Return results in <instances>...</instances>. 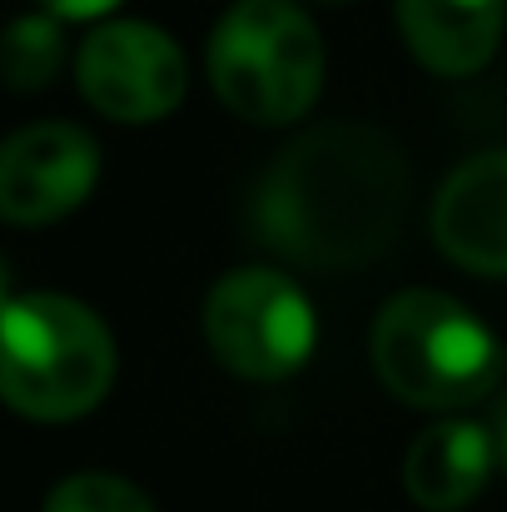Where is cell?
<instances>
[{"instance_id":"1","label":"cell","mask_w":507,"mask_h":512,"mask_svg":"<svg viewBox=\"0 0 507 512\" xmlns=\"http://www.w3.org/2000/svg\"><path fill=\"white\" fill-rule=\"evenodd\" d=\"M408 160L378 125H319L269 165L254 224L269 249L309 269L373 264L403 229Z\"/></svg>"},{"instance_id":"2","label":"cell","mask_w":507,"mask_h":512,"mask_svg":"<svg viewBox=\"0 0 507 512\" xmlns=\"http://www.w3.org/2000/svg\"><path fill=\"white\" fill-rule=\"evenodd\" d=\"M115 383V339L65 294H10L0 324V388L20 418H85Z\"/></svg>"},{"instance_id":"3","label":"cell","mask_w":507,"mask_h":512,"mask_svg":"<svg viewBox=\"0 0 507 512\" xmlns=\"http://www.w3.org/2000/svg\"><path fill=\"white\" fill-rule=\"evenodd\" d=\"M209 85L249 125H294L324 90V35L294 0H234L209 35Z\"/></svg>"},{"instance_id":"4","label":"cell","mask_w":507,"mask_h":512,"mask_svg":"<svg viewBox=\"0 0 507 512\" xmlns=\"http://www.w3.org/2000/svg\"><path fill=\"white\" fill-rule=\"evenodd\" d=\"M503 348L458 299L408 289L373 324V368L383 388L413 408H468L503 378Z\"/></svg>"},{"instance_id":"5","label":"cell","mask_w":507,"mask_h":512,"mask_svg":"<svg viewBox=\"0 0 507 512\" xmlns=\"http://www.w3.org/2000/svg\"><path fill=\"white\" fill-rule=\"evenodd\" d=\"M204 339L214 358L254 383L299 373L319 343L314 304L279 269H234L204 299Z\"/></svg>"},{"instance_id":"6","label":"cell","mask_w":507,"mask_h":512,"mask_svg":"<svg viewBox=\"0 0 507 512\" xmlns=\"http://www.w3.org/2000/svg\"><path fill=\"white\" fill-rule=\"evenodd\" d=\"M80 95L120 125H150L179 110L189 65L174 35L145 20H110L80 45Z\"/></svg>"},{"instance_id":"7","label":"cell","mask_w":507,"mask_h":512,"mask_svg":"<svg viewBox=\"0 0 507 512\" xmlns=\"http://www.w3.org/2000/svg\"><path fill=\"white\" fill-rule=\"evenodd\" d=\"M100 179V150L80 125L40 120L0 150V214L20 229L55 224L90 199Z\"/></svg>"},{"instance_id":"8","label":"cell","mask_w":507,"mask_h":512,"mask_svg":"<svg viewBox=\"0 0 507 512\" xmlns=\"http://www.w3.org/2000/svg\"><path fill=\"white\" fill-rule=\"evenodd\" d=\"M438 249L468 274H507V150L463 160L433 204Z\"/></svg>"},{"instance_id":"9","label":"cell","mask_w":507,"mask_h":512,"mask_svg":"<svg viewBox=\"0 0 507 512\" xmlns=\"http://www.w3.org/2000/svg\"><path fill=\"white\" fill-rule=\"evenodd\" d=\"M493 468H498L493 428L468 423V418H448V423H433L428 433H418V443L408 448L403 488L418 508L458 512L488 488Z\"/></svg>"},{"instance_id":"10","label":"cell","mask_w":507,"mask_h":512,"mask_svg":"<svg viewBox=\"0 0 507 512\" xmlns=\"http://www.w3.org/2000/svg\"><path fill=\"white\" fill-rule=\"evenodd\" d=\"M393 15L408 50L433 75H473L503 40L507 0H398Z\"/></svg>"},{"instance_id":"11","label":"cell","mask_w":507,"mask_h":512,"mask_svg":"<svg viewBox=\"0 0 507 512\" xmlns=\"http://www.w3.org/2000/svg\"><path fill=\"white\" fill-rule=\"evenodd\" d=\"M65 60V40H60V25L45 20V15H20L5 35V80L15 95H30V90H45L55 80Z\"/></svg>"},{"instance_id":"12","label":"cell","mask_w":507,"mask_h":512,"mask_svg":"<svg viewBox=\"0 0 507 512\" xmlns=\"http://www.w3.org/2000/svg\"><path fill=\"white\" fill-rule=\"evenodd\" d=\"M45 512H155V503L115 473H75L45 498Z\"/></svg>"},{"instance_id":"13","label":"cell","mask_w":507,"mask_h":512,"mask_svg":"<svg viewBox=\"0 0 507 512\" xmlns=\"http://www.w3.org/2000/svg\"><path fill=\"white\" fill-rule=\"evenodd\" d=\"M40 5L60 20H95V15H110L120 0H40Z\"/></svg>"},{"instance_id":"14","label":"cell","mask_w":507,"mask_h":512,"mask_svg":"<svg viewBox=\"0 0 507 512\" xmlns=\"http://www.w3.org/2000/svg\"><path fill=\"white\" fill-rule=\"evenodd\" d=\"M493 443H498V463L507 468V393L498 398V408H493Z\"/></svg>"},{"instance_id":"15","label":"cell","mask_w":507,"mask_h":512,"mask_svg":"<svg viewBox=\"0 0 507 512\" xmlns=\"http://www.w3.org/2000/svg\"><path fill=\"white\" fill-rule=\"evenodd\" d=\"M324 5H353V0H324Z\"/></svg>"}]
</instances>
